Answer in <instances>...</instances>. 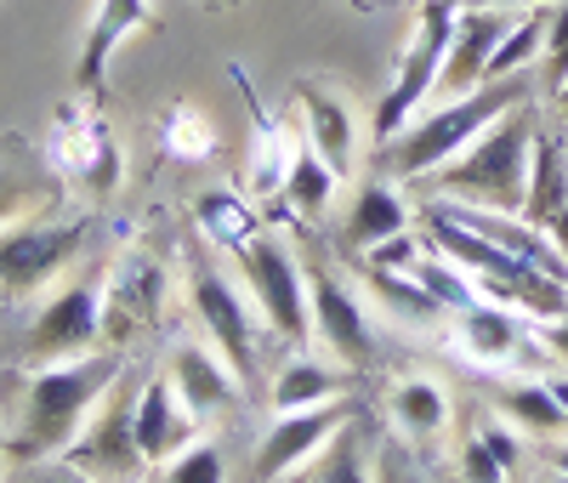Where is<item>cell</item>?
Listing matches in <instances>:
<instances>
[{
	"label": "cell",
	"instance_id": "6da1fadb",
	"mask_svg": "<svg viewBox=\"0 0 568 483\" xmlns=\"http://www.w3.org/2000/svg\"><path fill=\"white\" fill-rule=\"evenodd\" d=\"M120 359L114 353H80V359H58V364H34V375L23 381L18 399V426H12V461H40V455H63L74 444V432L85 426V415L98 410V399L120 381Z\"/></svg>",
	"mask_w": 568,
	"mask_h": 483
},
{
	"label": "cell",
	"instance_id": "7a4b0ae2",
	"mask_svg": "<svg viewBox=\"0 0 568 483\" xmlns=\"http://www.w3.org/2000/svg\"><path fill=\"white\" fill-rule=\"evenodd\" d=\"M535 103L506 109L489 131H478L466 149L433 171V193L449 205H478V211H506L524 217V193H529V160H535Z\"/></svg>",
	"mask_w": 568,
	"mask_h": 483
},
{
	"label": "cell",
	"instance_id": "3957f363",
	"mask_svg": "<svg viewBox=\"0 0 568 483\" xmlns=\"http://www.w3.org/2000/svg\"><path fill=\"white\" fill-rule=\"evenodd\" d=\"M529 97H535L529 74H517V80H489V85L460 91V97H438V103L420 109L398 137L382 142V160H387V171L404 177V182H409V177H433V171L449 165L478 131H489L506 109L529 103Z\"/></svg>",
	"mask_w": 568,
	"mask_h": 483
},
{
	"label": "cell",
	"instance_id": "277c9868",
	"mask_svg": "<svg viewBox=\"0 0 568 483\" xmlns=\"http://www.w3.org/2000/svg\"><path fill=\"white\" fill-rule=\"evenodd\" d=\"M240 279H245V296L256 302L262 324L278 335V342H291L296 353L313 342V308H307V262L284 245L278 233H245L240 245Z\"/></svg>",
	"mask_w": 568,
	"mask_h": 483
},
{
	"label": "cell",
	"instance_id": "5b68a950",
	"mask_svg": "<svg viewBox=\"0 0 568 483\" xmlns=\"http://www.w3.org/2000/svg\"><path fill=\"white\" fill-rule=\"evenodd\" d=\"M455 0H426L420 18H415V34L404 46V58L382 91V103H375V137H398L426 103H433L438 91V74H444V52H449V29H455Z\"/></svg>",
	"mask_w": 568,
	"mask_h": 483
},
{
	"label": "cell",
	"instance_id": "8992f818",
	"mask_svg": "<svg viewBox=\"0 0 568 483\" xmlns=\"http://www.w3.org/2000/svg\"><path fill=\"white\" fill-rule=\"evenodd\" d=\"M91 483H136L142 477V444H136V381L120 370V381L98 399V410L85 415L74 432V444L63 450Z\"/></svg>",
	"mask_w": 568,
	"mask_h": 483
},
{
	"label": "cell",
	"instance_id": "52a82bcc",
	"mask_svg": "<svg viewBox=\"0 0 568 483\" xmlns=\"http://www.w3.org/2000/svg\"><path fill=\"white\" fill-rule=\"evenodd\" d=\"M85 245V222H40L23 217L0 228V302L34 296L40 284H52Z\"/></svg>",
	"mask_w": 568,
	"mask_h": 483
},
{
	"label": "cell",
	"instance_id": "ba28073f",
	"mask_svg": "<svg viewBox=\"0 0 568 483\" xmlns=\"http://www.w3.org/2000/svg\"><path fill=\"white\" fill-rule=\"evenodd\" d=\"M187 302H194V319L205 324L211 348L233 364V375L251 381L262 364V330H256V302L245 296L240 284L216 268H194L187 279Z\"/></svg>",
	"mask_w": 568,
	"mask_h": 483
},
{
	"label": "cell",
	"instance_id": "9c48e42d",
	"mask_svg": "<svg viewBox=\"0 0 568 483\" xmlns=\"http://www.w3.org/2000/svg\"><path fill=\"white\" fill-rule=\"evenodd\" d=\"M103 342V279L85 273V279H69L63 290H52L29 324V359L34 364H58V359H80V353H98Z\"/></svg>",
	"mask_w": 568,
	"mask_h": 483
},
{
	"label": "cell",
	"instance_id": "30bf717a",
	"mask_svg": "<svg viewBox=\"0 0 568 483\" xmlns=\"http://www.w3.org/2000/svg\"><path fill=\"white\" fill-rule=\"evenodd\" d=\"M307 308H313V335L336 353L347 370H364L375 359V335L364 319L358 290L329 268V262H307Z\"/></svg>",
	"mask_w": 568,
	"mask_h": 483
},
{
	"label": "cell",
	"instance_id": "8fae6325",
	"mask_svg": "<svg viewBox=\"0 0 568 483\" xmlns=\"http://www.w3.org/2000/svg\"><path fill=\"white\" fill-rule=\"evenodd\" d=\"M347 415L353 410L336 404V399L313 404V410H278V421L262 432V450H256V483H278V477H291L296 466H307Z\"/></svg>",
	"mask_w": 568,
	"mask_h": 483
},
{
	"label": "cell",
	"instance_id": "7c38bea8",
	"mask_svg": "<svg viewBox=\"0 0 568 483\" xmlns=\"http://www.w3.org/2000/svg\"><path fill=\"white\" fill-rule=\"evenodd\" d=\"M160 302H165V268H154L149 256H125L103 284V342L125 348L131 335L154 330Z\"/></svg>",
	"mask_w": 568,
	"mask_h": 483
},
{
	"label": "cell",
	"instance_id": "4fadbf2b",
	"mask_svg": "<svg viewBox=\"0 0 568 483\" xmlns=\"http://www.w3.org/2000/svg\"><path fill=\"white\" fill-rule=\"evenodd\" d=\"M506 12L500 7H466L455 12V29H449V52H444V74H438V91L433 97H460V91H478L489 80V58L506 34Z\"/></svg>",
	"mask_w": 568,
	"mask_h": 483
},
{
	"label": "cell",
	"instance_id": "5bb4252c",
	"mask_svg": "<svg viewBox=\"0 0 568 483\" xmlns=\"http://www.w3.org/2000/svg\"><path fill=\"white\" fill-rule=\"evenodd\" d=\"M200 415L176 399L171 375H149L136 386V444H142V461L160 466V461H176L187 444L200 439Z\"/></svg>",
	"mask_w": 568,
	"mask_h": 483
},
{
	"label": "cell",
	"instance_id": "9a60e30c",
	"mask_svg": "<svg viewBox=\"0 0 568 483\" xmlns=\"http://www.w3.org/2000/svg\"><path fill=\"white\" fill-rule=\"evenodd\" d=\"M296 103H302V137L318 149V160L329 171L347 177L353 160H358V114H353V103H347L342 91L318 85V80H302L296 85Z\"/></svg>",
	"mask_w": 568,
	"mask_h": 483
},
{
	"label": "cell",
	"instance_id": "2e32d148",
	"mask_svg": "<svg viewBox=\"0 0 568 483\" xmlns=\"http://www.w3.org/2000/svg\"><path fill=\"white\" fill-rule=\"evenodd\" d=\"M165 375H171V386H176V399H182L187 410H194L200 421L227 415V410H233V399H240V375H233V364H227L216 348H205V342L176 348Z\"/></svg>",
	"mask_w": 568,
	"mask_h": 483
},
{
	"label": "cell",
	"instance_id": "e0dca14e",
	"mask_svg": "<svg viewBox=\"0 0 568 483\" xmlns=\"http://www.w3.org/2000/svg\"><path fill=\"white\" fill-rule=\"evenodd\" d=\"M149 23V0H98V12H91V29L80 40V63H74V80L80 91H98L103 85V69L114 58V46Z\"/></svg>",
	"mask_w": 568,
	"mask_h": 483
},
{
	"label": "cell",
	"instance_id": "ac0fdd59",
	"mask_svg": "<svg viewBox=\"0 0 568 483\" xmlns=\"http://www.w3.org/2000/svg\"><path fill=\"white\" fill-rule=\"evenodd\" d=\"M415 228V211L404 205V193L393 182H364L353 193V211H347V245L364 256L369 245H382V239Z\"/></svg>",
	"mask_w": 568,
	"mask_h": 483
},
{
	"label": "cell",
	"instance_id": "d6986e66",
	"mask_svg": "<svg viewBox=\"0 0 568 483\" xmlns=\"http://www.w3.org/2000/svg\"><path fill=\"white\" fill-rule=\"evenodd\" d=\"M455 330H460V353L478 359V364H506L524 348V324H517V313L500 308V302H471Z\"/></svg>",
	"mask_w": 568,
	"mask_h": 483
},
{
	"label": "cell",
	"instance_id": "ffe728a7",
	"mask_svg": "<svg viewBox=\"0 0 568 483\" xmlns=\"http://www.w3.org/2000/svg\"><path fill=\"white\" fill-rule=\"evenodd\" d=\"M313 466V483H375V461H369V426L358 415H347L329 444L307 461Z\"/></svg>",
	"mask_w": 568,
	"mask_h": 483
},
{
	"label": "cell",
	"instance_id": "44dd1931",
	"mask_svg": "<svg viewBox=\"0 0 568 483\" xmlns=\"http://www.w3.org/2000/svg\"><path fill=\"white\" fill-rule=\"evenodd\" d=\"M393 421L409 432V439H438V432L449 426V393L444 381L433 375H409L393 386Z\"/></svg>",
	"mask_w": 568,
	"mask_h": 483
},
{
	"label": "cell",
	"instance_id": "7402d4cb",
	"mask_svg": "<svg viewBox=\"0 0 568 483\" xmlns=\"http://www.w3.org/2000/svg\"><path fill=\"white\" fill-rule=\"evenodd\" d=\"M546 23H551V12H540V7L517 12V18L506 23L500 46H495V58H489V80H517V74H529V69L540 63V52H546ZM489 80H484V85H489Z\"/></svg>",
	"mask_w": 568,
	"mask_h": 483
},
{
	"label": "cell",
	"instance_id": "603a6c76",
	"mask_svg": "<svg viewBox=\"0 0 568 483\" xmlns=\"http://www.w3.org/2000/svg\"><path fill=\"white\" fill-rule=\"evenodd\" d=\"M336 393H342V375L329 364H318V359H307V353H296L273 375L267 399H273V410H313V404H329Z\"/></svg>",
	"mask_w": 568,
	"mask_h": 483
},
{
	"label": "cell",
	"instance_id": "cb8c5ba5",
	"mask_svg": "<svg viewBox=\"0 0 568 483\" xmlns=\"http://www.w3.org/2000/svg\"><path fill=\"white\" fill-rule=\"evenodd\" d=\"M329 193H336V171L318 160V149L307 137L291 142V154H284V200H291L302 217H318L329 205Z\"/></svg>",
	"mask_w": 568,
	"mask_h": 483
},
{
	"label": "cell",
	"instance_id": "d4e9b609",
	"mask_svg": "<svg viewBox=\"0 0 568 483\" xmlns=\"http://www.w3.org/2000/svg\"><path fill=\"white\" fill-rule=\"evenodd\" d=\"M500 415L517 426V432H540V439H557L568 432V415L551 393V381H517L500 393Z\"/></svg>",
	"mask_w": 568,
	"mask_h": 483
},
{
	"label": "cell",
	"instance_id": "484cf974",
	"mask_svg": "<svg viewBox=\"0 0 568 483\" xmlns=\"http://www.w3.org/2000/svg\"><path fill=\"white\" fill-rule=\"evenodd\" d=\"M364 279H369V290L382 296V308L393 313V319H404V324H426V319H438L444 308L420 290V279L415 273H387V268H364Z\"/></svg>",
	"mask_w": 568,
	"mask_h": 483
},
{
	"label": "cell",
	"instance_id": "4316f807",
	"mask_svg": "<svg viewBox=\"0 0 568 483\" xmlns=\"http://www.w3.org/2000/svg\"><path fill=\"white\" fill-rule=\"evenodd\" d=\"M415 279H420V290H426V296H433L438 308H449V313H466L471 302L484 296V290H478V279H471L460 262L438 256V251H426V262L415 268Z\"/></svg>",
	"mask_w": 568,
	"mask_h": 483
},
{
	"label": "cell",
	"instance_id": "83f0119b",
	"mask_svg": "<svg viewBox=\"0 0 568 483\" xmlns=\"http://www.w3.org/2000/svg\"><path fill=\"white\" fill-rule=\"evenodd\" d=\"M52 200V182L34 177V171H18V165H0V228L23 222L34 205Z\"/></svg>",
	"mask_w": 568,
	"mask_h": 483
},
{
	"label": "cell",
	"instance_id": "f1b7e54d",
	"mask_svg": "<svg viewBox=\"0 0 568 483\" xmlns=\"http://www.w3.org/2000/svg\"><path fill=\"white\" fill-rule=\"evenodd\" d=\"M426 233H415V228H404V233H393V239H382V245H369L364 251V268H387V273H415L420 262H426Z\"/></svg>",
	"mask_w": 568,
	"mask_h": 483
},
{
	"label": "cell",
	"instance_id": "f546056e",
	"mask_svg": "<svg viewBox=\"0 0 568 483\" xmlns=\"http://www.w3.org/2000/svg\"><path fill=\"white\" fill-rule=\"evenodd\" d=\"M171 472H165V483H227V461H222V450L216 444H187L176 461H165Z\"/></svg>",
	"mask_w": 568,
	"mask_h": 483
},
{
	"label": "cell",
	"instance_id": "4dcf8cb0",
	"mask_svg": "<svg viewBox=\"0 0 568 483\" xmlns=\"http://www.w3.org/2000/svg\"><path fill=\"white\" fill-rule=\"evenodd\" d=\"M568 80V0L551 7V23H546V52H540V85L557 91Z\"/></svg>",
	"mask_w": 568,
	"mask_h": 483
},
{
	"label": "cell",
	"instance_id": "1f68e13d",
	"mask_svg": "<svg viewBox=\"0 0 568 483\" xmlns=\"http://www.w3.org/2000/svg\"><path fill=\"white\" fill-rule=\"evenodd\" d=\"M0 483H91L69 455H40V461H18Z\"/></svg>",
	"mask_w": 568,
	"mask_h": 483
},
{
	"label": "cell",
	"instance_id": "d6a6232c",
	"mask_svg": "<svg viewBox=\"0 0 568 483\" xmlns=\"http://www.w3.org/2000/svg\"><path fill=\"white\" fill-rule=\"evenodd\" d=\"M200 222L216 233V239H227V245H240V239L251 233V217L227 200V193H211V200H200Z\"/></svg>",
	"mask_w": 568,
	"mask_h": 483
},
{
	"label": "cell",
	"instance_id": "836d02e7",
	"mask_svg": "<svg viewBox=\"0 0 568 483\" xmlns=\"http://www.w3.org/2000/svg\"><path fill=\"white\" fill-rule=\"evenodd\" d=\"M460 472H466V483H506V477H511V472L489 455V444L478 439V432H471L466 450H460Z\"/></svg>",
	"mask_w": 568,
	"mask_h": 483
},
{
	"label": "cell",
	"instance_id": "e575fe53",
	"mask_svg": "<svg viewBox=\"0 0 568 483\" xmlns=\"http://www.w3.org/2000/svg\"><path fill=\"white\" fill-rule=\"evenodd\" d=\"M478 439L489 444V455H495L506 472L524 466V439H517V426H511V421H489V426H478Z\"/></svg>",
	"mask_w": 568,
	"mask_h": 483
},
{
	"label": "cell",
	"instance_id": "d590c367",
	"mask_svg": "<svg viewBox=\"0 0 568 483\" xmlns=\"http://www.w3.org/2000/svg\"><path fill=\"white\" fill-rule=\"evenodd\" d=\"M375 483H420V472L409 466V455L382 450V461H375Z\"/></svg>",
	"mask_w": 568,
	"mask_h": 483
},
{
	"label": "cell",
	"instance_id": "8d00e7d4",
	"mask_svg": "<svg viewBox=\"0 0 568 483\" xmlns=\"http://www.w3.org/2000/svg\"><path fill=\"white\" fill-rule=\"evenodd\" d=\"M540 342H546V348H551V353H557V359L568 364V313H562V319H546V324H540Z\"/></svg>",
	"mask_w": 568,
	"mask_h": 483
},
{
	"label": "cell",
	"instance_id": "74e56055",
	"mask_svg": "<svg viewBox=\"0 0 568 483\" xmlns=\"http://www.w3.org/2000/svg\"><path fill=\"white\" fill-rule=\"evenodd\" d=\"M478 7H500V12H529V7H546V0H478Z\"/></svg>",
	"mask_w": 568,
	"mask_h": 483
},
{
	"label": "cell",
	"instance_id": "f35d334b",
	"mask_svg": "<svg viewBox=\"0 0 568 483\" xmlns=\"http://www.w3.org/2000/svg\"><path fill=\"white\" fill-rule=\"evenodd\" d=\"M551 103H557V125H562V131H568V80H562V85H557V91H551Z\"/></svg>",
	"mask_w": 568,
	"mask_h": 483
},
{
	"label": "cell",
	"instance_id": "ab89813d",
	"mask_svg": "<svg viewBox=\"0 0 568 483\" xmlns=\"http://www.w3.org/2000/svg\"><path fill=\"white\" fill-rule=\"evenodd\" d=\"M551 393H557V404H562V415H568V375H551Z\"/></svg>",
	"mask_w": 568,
	"mask_h": 483
},
{
	"label": "cell",
	"instance_id": "60d3db41",
	"mask_svg": "<svg viewBox=\"0 0 568 483\" xmlns=\"http://www.w3.org/2000/svg\"><path fill=\"white\" fill-rule=\"evenodd\" d=\"M551 466H557V472L568 477V444H557V450H551Z\"/></svg>",
	"mask_w": 568,
	"mask_h": 483
},
{
	"label": "cell",
	"instance_id": "b9f144b4",
	"mask_svg": "<svg viewBox=\"0 0 568 483\" xmlns=\"http://www.w3.org/2000/svg\"><path fill=\"white\" fill-rule=\"evenodd\" d=\"M557 137H562V154H568V131H562V125H557Z\"/></svg>",
	"mask_w": 568,
	"mask_h": 483
},
{
	"label": "cell",
	"instance_id": "7bdbcfd3",
	"mask_svg": "<svg viewBox=\"0 0 568 483\" xmlns=\"http://www.w3.org/2000/svg\"><path fill=\"white\" fill-rule=\"evenodd\" d=\"M557 483H568V477H557Z\"/></svg>",
	"mask_w": 568,
	"mask_h": 483
}]
</instances>
